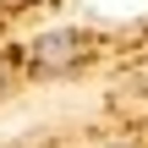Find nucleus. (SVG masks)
Masks as SVG:
<instances>
[{"instance_id":"obj_3","label":"nucleus","mask_w":148,"mask_h":148,"mask_svg":"<svg viewBox=\"0 0 148 148\" xmlns=\"http://www.w3.org/2000/svg\"><path fill=\"white\" fill-rule=\"evenodd\" d=\"M11 5H27V0H11Z\"/></svg>"},{"instance_id":"obj_2","label":"nucleus","mask_w":148,"mask_h":148,"mask_svg":"<svg viewBox=\"0 0 148 148\" xmlns=\"http://www.w3.org/2000/svg\"><path fill=\"white\" fill-rule=\"evenodd\" d=\"M104 148H132V143H104Z\"/></svg>"},{"instance_id":"obj_1","label":"nucleus","mask_w":148,"mask_h":148,"mask_svg":"<svg viewBox=\"0 0 148 148\" xmlns=\"http://www.w3.org/2000/svg\"><path fill=\"white\" fill-rule=\"evenodd\" d=\"M88 60V38L82 33H71V27H55V33H38L33 44H27V66L33 71H71V66H82Z\"/></svg>"}]
</instances>
